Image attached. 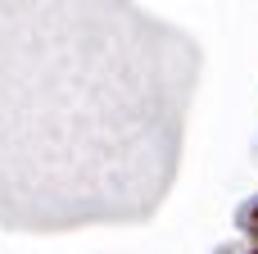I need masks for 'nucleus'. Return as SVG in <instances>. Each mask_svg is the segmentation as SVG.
Listing matches in <instances>:
<instances>
[{
    "instance_id": "nucleus-1",
    "label": "nucleus",
    "mask_w": 258,
    "mask_h": 254,
    "mask_svg": "<svg viewBox=\"0 0 258 254\" xmlns=\"http://www.w3.org/2000/svg\"><path fill=\"white\" fill-rule=\"evenodd\" d=\"M236 227H240L249 241H258V195H249V200L236 209Z\"/></svg>"
},
{
    "instance_id": "nucleus-2",
    "label": "nucleus",
    "mask_w": 258,
    "mask_h": 254,
    "mask_svg": "<svg viewBox=\"0 0 258 254\" xmlns=\"http://www.w3.org/2000/svg\"><path fill=\"white\" fill-rule=\"evenodd\" d=\"M249 254H258V245H254V250H249Z\"/></svg>"
}]
</instances>
